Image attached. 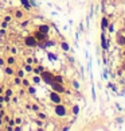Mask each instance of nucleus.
Segmentation results:
<instances>
[{
	"label": "nucleus",
	"mask_w": 125,
	"mask_h": 131,
	"mask_svg": "<svg viewBox=\"0 0 125 131\" xmlns=\"http://www.w3.org/2000/svg\"><path fill=\"white\" fill-rule=\"evenodd\" d=\"M66 112L67 111H66V107H65V105H62L61 103L55 105V113L58 116H66Z\"/></svg>",
	"instance_id": "nucleus-1"
},
{
	"label": "nucleus",
	"mask_w": 125,
	"mask_h": 131,
	"mask_svg": "<svg viewBox=\"0 0 125 131\" xmlns=\"http://www.w3.org/2000/svg\"><path fill=\"white\" fill-rule=\"evenodd\" d=\"M50 99H51V101H53V103H55V104H59V103L62 101V100H61V96H59L56 92H53V93H51V95H50Z\"/></svg>",
	"instance_id": "nucleus-2"
},
{
	"label": "nucleus",
	"mask_w": 125,
	"mask_h": 131,
	"mask_svg": "<svg viewBox=\"0 0 125 131\" xmlns=\"http://www.w3.org/2000/svg\"><path fill=\"white\" fill-rule=\"evenodd\" d=\"M51 85H53V89L56 91V92H61V93L65 92V88L62 87V84H59V82H55V81H54Z\"/></svg>",
	"instance_id": "nucleus-3"
},
{
	"label": "nucleus",
	"mask_w": 125,
	"mask_h": 131,
	"mask_svg": "<svg viewBox=\"0 0 125 131\" xmlns=\"http://www.w3.org/2000/svg\"><path fill=\"white\" fill-rule=\"evenodd\" d=\"M116 41H117V45H120L121 47H125V35L118 34L117 38H116Z\"/></svg>",
	"instance_id": "nucleus-4"
},
{
	"label": "nucleus",
	"mask_w": 125,
	"mask_h": 131,
	"mask_svg": "<svg viewBox=\"0 0 125 131\" xmlns=\"http://www.w3.org/2000/svg\"><path fill=\"white\" fill-rule=\"evenodd\" d=\"M108 26H109V20H108L106 16H104V18H102V20H101V28H102V30H106Z\"/></svg>",
	"instance_id": "nucleus-5"
},
{
	"label": "nucleus",
	"mask_w": 125,
	"mask_h": 131,
	"mask_svg": "<svg viewBox=\"0 0 125 131\" xmlns=\"http://www.w3.org/2000/svg\"><path fill=\"white\" fill-rule=\"evenodd\" d=\"M26 43H27L28 46H35V45H36V41L32 38V37H28V38L26 39Z\"/></svg>",
	"instance_id": "nucleus-6"
},
{
	"label": "nucleus",
	"mask_w": 125,
	"mask_h": 131,
	"mask_svg": "<svg viewBox=\"0 0 125 131\" xmlns=\"http://www.w3.org/2000/svg\"><path fill=\"white\" fill-rule=\"evenodd\" d=\"M101 45H102V49H104V50H108L106 38H105V35H104V34H102V37H101Z\"/></svg>",
	"instance_id": "nucleus-7"
},
{
	"label": "nucleus",
	"mask_w": 125,
	"mask_h": 131,
	"mask_svg": "<svg viewBox=\"0 0 125 131\" xmlns=\"http://www.w3.org/2000/svg\"><path fill=\"white\" fill-rule=\"evenodd\" d=\"M49 30H50V27L46 26V24L41 26V28H39V31H41V33H43V34H47V33H49Z\"/></svg>",
	"instance_id": "nucleus-8"
},
{
	"label": "nucleus",
	"mask_w": 125,
	"mask_h": 131,
	"mask_svg": "<svg viewBox=\"0 0 125 131\" xmlns=\"http://www.w3.org/2000/svg\"><path fill=\"white\" fill-rule=\"evenodd\" d=\"M54 81L62 84V82H63V77H62V76H54Z\"/></svg>",
	"instance_id": "nucleus-9"
},
{
	"label": "nucleus",
	"mask_w": 125,
	"mask_h": 131,
	"mask_svg": "<svg viewBox=\"0 0 125 131\" xmlns=\"http://www.w3.org/2000/svg\"><path fill=\"white\" fill-rule=\"evenodd\" d=\"M78 112H79V108H78V105H74V107H73V113H74V115H77Z\"/></svg>",
	"instance_id": "nucleus-10"
},
{
	"label": "nucleus",
	"mask_w": 125,
	"mask_h": 131,
	"mask_svg": "<svg viewBox=\"0 0 125 131\" xmlns=\"http://www.w3.org/2000/svg\"><path fill=\"white\" fill-rule=\"evenodd\" d=\"M62 49H63V50H69V45H67V43H62Z\"/></svg>",
	"instance_id": "nucleus-11"
},
{
	"label": "nucleus",
	"mask_w": 125,
	"mask_h": 131,
	"mask_svg": "<svg viewBox=\"0 0 125 131\" xmlns=\"http://www.w3.org/2000/svg\"><path fill=\"white\" fill-rule=\"evenodd\" d=\"M108 28H109L110 33H113V26H112V24H109V26H108Z\"/></svg>",
	"instance_id": "nucleus-12"
},
{
	"label": "nucleus",
	"mask_w": 125,
	"mask_h": 131,
	"mask_svg": "<svg viewBox=\"0 0 125 131\" xmlns=\"http://www.w3.org/2000/svg\"><path fill=\"white\" fill-rule=\"evenodd\" d=\"M39 80H41L39 77H35V78H34V81H35V82H39Z\"/></svg>",
	"instance_id": "nucleus-13"
},
{
	"label": "nucleus",
	"mask_w": 125,
	"mask_h": 131,
	"mask_svg": "<svg viewBox=\"0 0 125 131\" xmlns=\"http://www.w3.org/2000/svg\"><path fill=\"white\" fill-rule=\"evenodd\" d=\"M123 69L125 70V62H124V65H123Z\"/></svg>",
	"instance_id": "nucleus-14"
},
{
	"label": "nucleus",
	"mask_w": 125,
	"mask_h": 131,
	"mask_svg": "<svg viewBox=\"0 0 125 131\" xmlns=\"http://www.w3.org/2000/svg\"><path fill=\"white\" fill-rule=\"evenodd\" d=\"M120 1H125V0H120Z\"/></svg>",
	"instance_id": "nucleus-15"
},
{
	"label": "nucleus",
	"mask_w": 125,
	"mask_h": 131,
	"mask_svg": "<svg viewBox=\"0 0 125 131\" xmlns=\"http://www.w3.org/2000/svg\"><path fill=\"white\" fill-rule=\"evenodd\" d=\"M105 1H108V0H105Z\"/></svg>",
	"instance_id": "nucleus-16"
}]
</instances>
